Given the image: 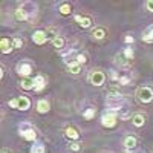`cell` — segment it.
Listing matches in <instances>:
<instances>
[{"label":"cell","mask_w":153,"mask_h":153,"mask_svg":"<svg viewBox=\"0 0 153 153\" xmlns=\"http://www.w3.org/2000/svg\"><path fill=\"white\" fill-rule=\"evenodd\" d=\"M124 103V98L123 95L120 94L118 89H110V92L107 95V100H106V106L110 107L112 110H118Z\"/></svg>","instance_id":"obj_1"},{"label":"cell","mask_w":153,"mask_h":153,"mask_svg":"<svg viewBox=\"0 0 153 153\" xmlns=\"http://www.w3.org/2000/svg\"><path fill=\"white\" fill-rule=\"evenodd\" d=\"M138 98L141 103H150L153 100V91L150 87H141L138 91Z\"/></svg>","instance_id":"obj_2"},{"label":"cell","mask_w":153,"mask_h":153,"mask_svg":"<svg viewBox=\"0 0 153 153\" xmlns=\"http://www.w3.org/2000/svg\"><path fill=\"white\" fill-rule=\"evenodd\" d=\"M101 124H103L104 127H107V129L115 127V126H117V117H115V113H106V115H103V118H101Z\"/></svg>","instance_id":"obj_3"},{"label":"cell","mask_w":153,"mask_h":153,"mask_svg":"<svg viewBox=\"0 0 153 153\" xmlns=\"http://www.w3.org/2000/svg\"><path fill=\"white\" fill-rule=\"evenodd\" d=\"M104 80H106V76H104V74L101 71H92V74H91V83L94 86H101L104 83Z\"/></svg>","instance_id":"obj_4"},{"label":"cell","mask_w":153,"mask_h":153,"mask_svg":"<svg viewBox=\"0 0 153 153\" xmlns=\"http://www.w3.org/2000/svg\"><path fill=\"white\" fill-rule=\"evenodd\" d=\"M31 72H32V66L29 65V63H26V61L20 63V65L17 66V74H20L22 76H25V78H28Z\"/></svg>","instance_id":"obj_5"},{"label":"cell","mask_w":153,"mask_h":153,"mask_svg":"<svg viewBox=\"0 0 153 153\" xmlns=\"http://www.w3.org/2000/svg\"><path fill=\"white\" fill-rule=\"evenodd\" d=\"M32 40H34V43H37V45H43V43L48 42V34L43 32V31H37V32L32 34Z\"/></svg>","instance_id":"obj_6"},{"label":"cell","mask_w":153,"mask_h":153,"mask_svg":"<svg viewBox=\"0 0 153 153\" xmlns=\"http://www.w3.org/2000/svg\"><path fill=\"white\" fill-rule=\"evenodd\" d=\"M45 86H46V78L42 75H37V78H34V89L37 92H40L45 89Z\"/></svg>","instance_id":"obj_7"},{"label":"cell","mask_w":153,"mask_h":153,"mask_svg":"<svg viewBox=\"0 0 153 153\" xmlns=\"http://www.w3.org/2000/svg\"><path fill=\"white\" fill-rule=\"evenodd\" d=\"M17 103H19V110H28L31 107V101L28 97H19L17 98Z\"/></svg>","instance_id":"obj_8"},{"label":"cell","mask_w":153,"mask_h":153,"mask_svg":"<svg viewBox=\"0 0 153 153\" xmlns=\"http://www.w3.org/2000/svg\"><path fill=\"white\" fill-rule=\"evenodd\" d=\"M12 48H14V45H12V42H9L8 38H2V42H0V49H2L3 54H9Z\"/></svg>","instance_id":"obj_9"},{"label":"cell","mask_w":153,"mask_h":153,"mask_svg":"<svg viewBox=\"0 0 153 153\" xmlns=\"http://www.w3.org/2000/svg\"><path fill=\"white\" fill-rule=\"evenodd\" d=\"M143 40L147 42V43H153V25H150V26L143 32Z\"/></svg>","instance_id":"obj_10"},{"label":"cell","mask_w":153,"mask_h":153,"mask_svg":"<svg viewBox=\"0 0 153 153\" xmlns=\"http://www.w3.org/2000/svg\"><path fill=\"white\" fill-rule=\"evenodd\" d=\"M49 101H46V100H40L37 103V110L40 112V113H46V112H49Z\"/></svg>","instance_id":"obj_11"},{"label":"cell","mask_w":153,"mask_h":153,"mask_svg":"<svg viewBox=\"0 0 153 153\" xmlns=\"http://www.w3.org/2000/svg\"><path fill=\"white\" fill-rule=\"evenodd\" d=\"M75 20L80 23V26H83V28H91V25H92V22H91V19L89 17H81V16H75Z\"/></svg>","instance_id":"obj_12"},{"label":"cell","mask_w":153,"mask_h":153,"mask_svg":"<svg viewBox=\"0 0 153 153\" xmlns=\"http://www.w3.org/2000/svg\"><path fill=\"white\" fill-rule=\"evenodd\" d=\"M124 147L127 149V150H133L135 147H136V139L133 138V136H127L126 139H124Z\"/></svg>","instance_id":"obj_13"},{"label":"cell","mask_w":153,"mask_h":153,"mask_svg":"<svg viewBox=\"0 0 153 153\" xmlns=\"http://www.w3.org/2000/svg\"><path fill=\"white\" fill-rule=\"evenodd\" d=\"M132 123H133V126H136V127H141V126L146 123L144 115H141V113H136V115H133V117H132Z\"/></svg>","instance_id":"obj_14"},{"label":"cell","mask_w":153,"mask_h":153,"mask_svg":"<svg viewBox=\"0 0 153 153\" xmlns=\"http://www.w3.org/2000/svg\"><path fill=\"white\" fill-rule=\"evenodd\" d=\"M129 60H127L124 57V54H117V57H115V63L120 66V68H126V66H129V63H127Z\"/></svg>","instance_id":"obj_15"},{"label":"cell","mask_w":153,"mask_h":153,"mask_svg":"<svg viewBox=\"0 0 153 153\" xmlns=\"http://www.w3.org/2000/svg\"><path fill=\"white\" fill-rule=\"evenodd\" d=\"M29 17V14H28V11H25L23 8H19L17 11H16V19L19 20V22H25Z\"/></svg>","instance_id":"obj_16"},{"label":"cell","mask_w":153,"mask_h":153,"mask_svg":"<svg viewBox=\"0 0 153 153\" xmlns=\"http://www.w3.org/2000/svg\"><path fill=\"white\" fill-rule=\"evenodd\" d=\"M25 139H26V141H35L37 139V133H35V130L34 129H31V130H26L23 135H22Z\"/></svg>","instance_id":"obj_17"},{"label":"cell","mask_w":153,"mask_h":153,"mask_svg":"<svg viewBox=\"0 0 153 153\" xmlns=\"http://www.w3.org/2000/svg\"><path fill=\"white\" fill-rule=\"evenodd\" d=\"M92 35H94V38H97V40H103V38L106 37V31L103 28H97V29H94Z\"/></svg>","instance_id":"obj_18"},{"label":"cell","mask_w":153,"mask_h":153,"mask_svg":"<svg viewBox=\"0 0 153 153\" xmlns=\"http://www.w3.org/2000/svg\"><path fill=\"white\" fill-rule=\"evenodd\" d=\"M66 136L71 138V139H76L80 135H78V132H76L74 127H68V129H66Z\"/></svg>","instance_id":"obj_19"},{"label":"cell","mask_w":153,"mask_h":153,"mask_svg":"<svg viewBox=\"0 0 153 153\" xmlns=\"http://www.w3.org/2000/svg\"><path fill=\"white\" fill-rule=\"evenodd\" d=\"M20 86H22L23 89H34V80H31V78H25V80H22Z\"/></svg>","instance_id":"obj_20"},{"label":"cell","mask_w":153,"mask_h":153,"mask_svg":"<svg viewBox=\"0 0 153 153\" xmlns=\"http://www.w3.org/2000/svg\"><path fill=\"white\" fill-rule=\"evenodd\" d=\"M60 12H61L63 16H69L71 14V5L69 3H63L60 6Z\"/></svg>","instance_id":"obj_21"},{"label":"cell","mask_w":153,"mask_h":153,"mask_svg":"<svg viewBox=\"0 0 153 153\" xmlns=\"http://www.w3.org/2000/svg\"><path fill=\"white\" fill-rule=\"evenodd\" d=\"M52 45H54L55 49H61L63 46H65V40H63L61 37H57L55 40H52Z\"/></svg>","instance_id":"obj_22"},{"label":"cell","mask_w":153,"mask_h":153,"mask_svg":"<svg viewBox=\"0 0 153 153\" xmlns=\"http://www.w3.org/2000/svg\"><path fill=\"white\" fill-rule=\"evenodd\" d=\"M31 153H45V147L42 144H35L31 147Z\"/></svg>","instance_id":"obj_23"},{"label":"cell","mask_w":153,"mask_h":153,"mask_svg":"<svg viewBox=\"0 0 153 153\" xmlns=\"http://www.w3.org/2000/svg\"><path fill=\"white\" fill-rule=\"evenodd\" d=\"M69 72H71V74H75V75L80 74V72H81V66L78 65V63H75V65L69 66Z\"/></svg>","instance_id":"obj_24"},{"label":"cell","mask_w":153,"mask_h":153,"mask_svg":"<svg viewBox=\"0 0 153 153\" xmlns=\"http://www.w3.org/2000/svg\"><path fill=\"white\" fill-rule=\"evenodd\" d=\"M83 117H84L86 120H92V118L95 117V110H94V109H87V110L83 113Z\"/></svg>","instance_id":"obj_25"},{"label":"cell","mask_w":153,"mask_h":153,"mask_svg":"<svg viewBox=\"0 0 153 153\" xmlns=\"http://www.w3.org/2000/svg\"><path fill=\"white\" fill-rule=\"evenodd\" d=\"M80 144L78 143H71L69 144V152H72V153H76V152H80Z\"/></svg>","instance_id":"obj_26"},{"label":"cell","mask_w":153,"mask_h":153,"mask_svg":"<svg viewBox=\"0 0 153 153\" xmlns=\"http://www.w3.org/2000/svg\"><path fill=\"white\" fill-rule=\"evenodd\" d=\"M124 57H126L127 60H130V58L133 57V51H132L130 48H126V49H124Z\"/></svg>","instance_id":"obj_27"},{"label":"cell","mask_w":153,"mask_h":153,"mask_svg":"<svg viewBox=\"0 0 153 153\" xmlns=\"http://www.w3.org/2000/svg\"><path fill=\"white\" fill-rule=\"evenodd\" d=\"M75 61L78 63V65H81V63L86 61V55L84 54H78V55H76V58H75Z\"/></svg>","instance_id":"obj_28"},{"label":"cell","mask_w":153,"mask_h":153,"mask_svg":"<svg viewBox=\"0 0 153 153\" xmlns=\"http://www.w3.org/2000/svg\"><path fill=\"white\" fill-rule=\"evenodd\" d=\"M8 104H9V107H12V109H17V107H19V103H17V100H11Z\"/></svg>","instance_id":"obj_29"},{"label":"cell","mask_w":153,"mask_h":153,"mask_svg":"<svg viewBox=\"0 0 153 153\" xmlns=\"http://www.w3.org/2000/svg\"><path fill=\"white\" fill-rule=\"evenodd\" d=\"M129 81H130L129 76H120V83H121V84H127Z\"/></svg>","instance_id":"obj_30"},{"label":"cell","mask_w":153,"mask_h":153,"mask_svg":"<svg viewBox=\"0 0 153 153\" xmlns=\"http://www.w3.org/2000/svg\"><path fill=\"white\" fill-rule=\"evenodd\" d=\"M22 40H20V38H14V48H22Z\"/></svg>","instance_id":"obj_31"},{"label":"cell","mask_w":153,"mask_h":153,"mask_svg":"<svg viewBox=\"0 0 153 153\" xmlns=\"http://www.w3.org/2000/svg\"><path fill=\"white\" fill-rule=\"evenodd\" d=\"M146 8H147L150 12H153V0H149V2H147V5H146Z\"/></svg>","instance_id":"obj_32"},{"label":"cell","mask_w":153,"mask_h":153,"mask_svg":"<svg viewBox=\"0 0 153 153\" xmlns=\"http://www.w3.org/2000/svg\"><path fill=\"white\" fill-rule=\"evenodd\" d=\"M124 42H126V43H133V37H132V35H126V37H124Z\"/></svg>","instance_id":"obj_33"},{"label":"cell","mask_w":153,"mask_h":153,"mask_svg":"<svg viewBox=\"0 0 153 153\" xmlns=\"http://www.w3.org/2000/svg\"><path fill=\"white\" fill-rule=\"evenodd\" d=\"M110 78H112V80H120V78H118V74L115 72V71H110Z\"/></svg>","instance_id":"obj_34"},{"label":"cell","mask_w":153,"mask_h":153,"mask_svg":"<svg viewBox=\"0 0 153 153\" xmlns=\"http://www.w3.org/2000/svg\"><path fill=\"white\" fill-rule=\"evenodd\" d=\"M2 153H9V152L8 150H2Z\"/></svg>","instance_id":"obj_35"},{"label":"cell","mask_w":153,"mask_h":153,"mask_svg":"<svg viewBox=\"0 0 153 153\" xmlns=\"http://www.w3.org/2000/svg\"><path fill=\"white\" fill-rule=\"evenodd\" d=\"M100 153H110V152H100Z\"/></svg>","instance_id":"obj_36"},{"label":"cell","mask_w":153,"mask_h":153,"mask_svg":"<svg viewBox=\"0 0 153 153\" xmlns=\"http://www.w3.org/2000/svg\"><path fill=\"white\" fill-rule=\"evenodd\" d=\"M126 153H130V152H126Z\"/></svg>","instance_id":"obj_37"}]
</instances>
